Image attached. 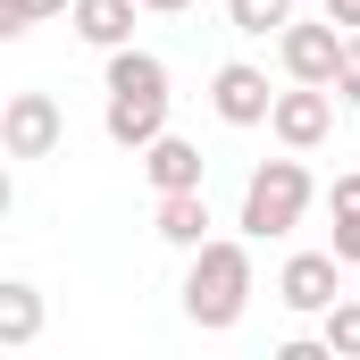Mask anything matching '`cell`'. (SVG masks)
Segmentation results:
<instances>
[{"label":"cell","mask_w":360,"mask_h":360,"mask_svg":"<svg viewBox=\"0 0 360 360\" xmlns=\"http://www.w3.org/2000/svg\"><path fill=\"white\" fill-rule=\"evenodd\" d=\"M252 293H260V276H252V243L210 235V243L193 252V269H184V319H193L201 335H226V327L252 310Z\"/></svg>","instance_id":"cell-1"},{"label":"cell","mask_w":360,"mask_h":360,"mask_svg":"<svg viewBox=\"0 0 360 360\" xmlns=\"http://www.w3.org/2000/svg\"><path fill=\"white\" fill-rule=\"evenodd\" d=\"M310 201H319V184H310V168H302V151L293 160H260L252 176H243V235L252 243H276V235H293L302 218H310Z\"/></svg>","instance_id":"cell-2"},{"label":"cell","mask_w":360,"mask_h":360,"mask_svg":"<svg viewBox=\"0 0 360 360\" xmlns=\"http://www.w3.org/2000/svg\"><path fill=\"white\" fill-rule=\"evenodd\" d=\"M59 143H68L59 101H51V92H8V109H0V151H8V160H51Z\"/></svg>","instance_id":"cell-3"},{"label":"cell","mask_w":360,"mask_h":360,"mask_svg":"<svg viewBox=\"0 0 360 360\" xmlns=\"http://www.w3.org/2000/svg\"><path fill=\"white\" fill-rule=\"evenodd\" d=\"M344 260H335V243H327V252H293V260H285V269H276V302H285V310H293V319H319V310H335V302H344Z\"/></svg>","instance_id":"cell-4"},{"label":"cell","mask_w":360,"mask_h":360,"mask_svg":"<svg viewBox=\"0 0 360 360\" xmlns=\"http://www.w3.org/2000/svg\"><path fill=\"white\" fill-rule=\"evenodd\" d=\"M269 134L285 143V151H319V143L335 134V84H293V92H276Z\"/></svg>","instance_id":"cell-5"},{"label":"cell","mask_w":360,"mask_h":360,"mask_svg":"<svg viewBox=\"0 0 360 360\" xmlns=\"http://www.w3.org/2000/svg\"><path fill=\"white\" fill-rule=\"evenodd\" d=\"M276 59H285V76L293 84H335V68H344V25L335 17H319V25H285L276 34Z\"/></svg>","instance_id":"cell-6"},{"label":"cell","mask_w":360,"mask_h":360,"mask_svg":"<svg viewBox=\"0 0 360 360\" xmlns=\"http://www.w3.org/2000/svg\"><path fill=\"white\" fill-rule=\"evenodd\" d=\"M210 109H218L226 126H269L276 92H269V76H260L252 59H226V68L210 76Z\"/></svg>","instance_id":"cell-7"},{"label":"cell","mask_w":360,"mask_h":360,"mask_svg":"<svg viewBox=\"0 0 360 360\" xmlns=\"http://www.w3.org/2000/svg\"><path fill=\"white\" fill-rule=\"evenodd\" d=\"M101 126H109V143H117V151H143V143H160V134H168V92H109Z\"/></svg>","instance_id":"cell-8"},{"label":"cell","mask_w":360,"mask_h":360,"mask_svg":"<svg viewBox=\"0 0 360 360\" xmlns=\"http://www.w3.org/2000/svg\"><path fill=\"white\" fill-rule=\"evenodd\" d=\"M134 160H143V176H151V193H193V184L210 176V160H201V151H193L184 134H160V143H143Z\"/></svg>","instance_id":"cell-9"},{"label":"cell","mask_w":360,"mask_h":360,"mask_svg":"<svg viewBox=\"0 0 360 360\" xmlns=\"http://www.w3.org/2000/svg\"><path fill=\"white\" fill-rule=\"evenodd\" d=\"M151 235L176 243V252H201V243H210V193H201V184H193V193H160Z\"/></svg>","instance_id":"cell-10"},{"label":"cell","mask_w":360,"mask_h":360,"mask_svg":"<svg viewBox=\"0 0 360 360\" xmlns=\"http://www.w3.org/2000/svg\"><path fill=\"white\" fill-rule=\"evenodd\" d=\"M134 8L143 0H76L68 17H76V34H84L92 51H126L134 42Z\"/></svg>","instance_id":"cell-11"},{"label":"cell","mask_w":360,"mask_h":360,"mask_svg":"<svg viewBox=\"0 0 360 360\" xmlns=\"http://www.w3.org/2000/svg\"><path fill=\"white\" fill-rule=\"evenodd\" d=\"M34 335H42V293L25 276H8L0 285V352H25Z\"/></svg>","instance_id":"cell-12"},{"label":"cell","mask_w":360,"mask_h":360,"mask_svg":"<svg viewBox=\"0 0 360 360\" xmlns=\"http://www.w3.org/2000/svg\"><path fill=\"white\" fill-rule=\"evenodd\" d=\"M226 25H235V34H252V42H269V34L293 25V0H226Z\"/></svg>","instance_id":"cell-13"},{"label":"cell","mask_w":360,"mask_h":360,"mask_svg":"<svg viewBox=\"0 0 360 360\" xmlns=\"http://www.w3.org/2000/svg\"><path fill=\"white\" fill-rule=\"evenodd\" d=\"M327 210H335V260H360V176H335Z\"/></svg>","instance_id":"cell-14"},{"label":"cell","mask_w":360,"mask_h":360,"mask_svg":"<svg viewBox=\"0 0 360 360\" xmlns=\"http://www.w3.org/2000/svg\"><path fill=\"white\" fill-rule=\"evenodd\" d=\"M319 335H327V352L360 360V293H344L335 310H319Z\"/></svg>","instance_id":"cell-15"},{"label":"cell","mask_w":360,"mask_h":360,"mask_svg":"<svg viewBox=\"0 0 360 360\" xmlns=\"http://www.w3.org/2000/svg\"><path fill=\"white\" fill-rule=\"evenodd\" d=\"M68 8H76V0H0V34L17 42L25 25H42V17H68Z\"/></svg>","instance_id":"cell-16"},{"label":"cell","mask_w":360,"mask_h":360,"mask_svg":"<svg viewBox=\"0 0 360 360\" xmlns=\"http://www.w3.org/2000/svg\"><path fill=\"white\" fill-rule=\"evenodd\" d=\"M335 101L360 109V34H344V68H335Z\"/></svg>","instance_id":"cell-17"},{"label":"cell","mask_w":360,"mask_h":360,"mask_svg":"<svg viewBox=\"0 0 360 360\" xmlns=\"http://www.w3.org/2000/svg\"><path fill=\"white\" fill-rule=\"evenodd\" d=\"M327 17H335L344 34H360V0H327Z\"/></svg>","instance_id":"cell-18"},{"label":"cell","mask_w":360,"mask_h":360,"mask_svg":"<svg viewBox=\"0 0 360 360\" xmlns=\"http://www.w3.org/2000/svg\"><path fill=\"white\" fill-rule=\"evenodd\" d=\"M143 8H168V17H176V8H193V0H143Z\"/></svg>","instance_id":"cell-19"}]
</instances>
